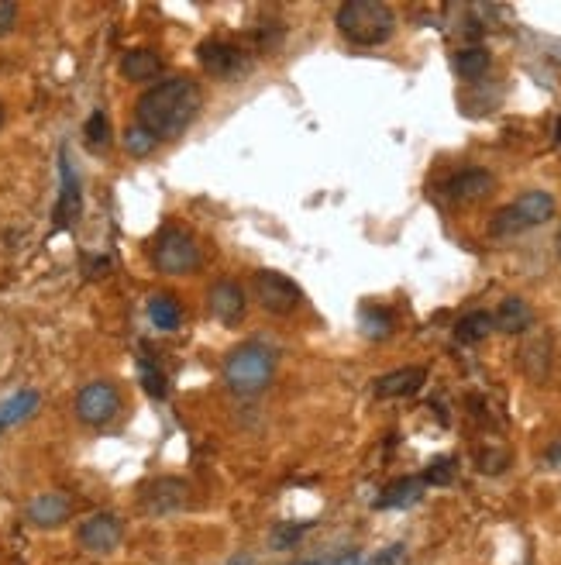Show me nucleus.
Listing matches in <instances>:
<instances>
[{"label": "nucleus", "mask_w": 561, "mask_h": 565, "mask_svg": "<svg viewBox=\"0 0 561 565\" xmlns=\"http://www.w3.org/2000/svg\"><path fill=\"white\" fill-rule=\"evenodd\" d=\"M0 128H4V104H0Z\"/></svg>", "instance_id": "7c9ffc66"}, {"label": "nucleus", "mask_w": 561, "mask_h": 565, "mask_svg": "<svg viewBox=\"0 0 561 565\" xmlns=\"http://www.w3.org/2000/svg\"><path fill=\"white\" fill-rule=\"evenodd\" d=\"M38 404H42V397H38L35 390H18L14 397L0 400V431L28 421V417L38 410Z\"/></svg>", "instance_id": "6ab92c4d"}, {"label": "nucleus", "mask_w": 561, "mask_h": 565, "mask_svg": "<svg viewBox=\"0 0 561 565\" xmlns=\"http://www.w3.org/2000/svg\"><path fill=\"white\" fill-rule=\"evenodd\" d=\"M424 383H427L424 366H403V369H393V373L379 376L372 390H376L379 400H400V397H414Z\"/></svg>", "instance_id": "4468645a"}, {"label": "nucleus", "mask_w": 561, "mask_h": 565, "mask_svg": "<svg viewBox=\"0 0 561 565\" xmlns=\"http://www.w3.org/2000/svg\"><path fill=\"white\" fill-rule=\"evenodd\" d=\"M155 138L148 135L145 128H138V125H131L128 131H124V149L131 152V156H138V159H145V156H152L155 152Z\"/></svg>", "instance_id": "a878e982"}, {"label": "nucleus", "mask_w": 561, "mask_h": 565, "mask_svg": "<svg viewBox=\"0 0 561 565\" xmlns=\"http://www.w3.org/2000/svg\"><path fill=\"white\" fill-rule=\"evenodd\" d=\"M245 307H248L245 290H241L235 280H221V283L210 286L207 311H210V317H214V321H221L224 328H235L241 317H245Z\"/></svg>", "instance_id": "f8f14e48"}, {"label": "nucleus", "mask_w": 561, "mask_h": 565, "mask_svg": "<svg viewBox=\"0 0 561 565\" xmlns=\"http://www.w3.org/2000/svg\"><path fill=\"white\" fill-rule=\"evenodd\" d=\"M358 324H362V335L372 338V342H383V338L393 335V317H389L383 307H362Z\"/></svg>", "instance_id": "5701e85b"}, {"label": "nucleus", "mask_w": 561, "mask_h": 565, "mask_svg": "<svg viewBox=\"0 0 561 565\" xmlns=\"http://www.w3.org/2000/svg\"><path fill=\"white\" fill-rule=\"evenodd\" d=\"M544 459H548L551 466H561V438L551 441V448H548V455H544Z\"/></svg>", "instance_id": "c756f323"}, {"label": "nucleus", "mask_w": 561, "mask_h": 565, "mask_svg": "<svg viewBox=\"0 0 561 565\" xmlns=\"http://www.w3.org/2000/svg\"><path fill=\"white\" fill-rule=\"evenodd\" d=\"M451 476H455V462H451V459H434L431 469L424 472V483L444 486V483H451Z\"/></svg>", "instance_id": "cd10ccee"}, {"label": "nucleus", "mask_w": 561, "mask_h": 565, "mask_svg": "<svg viewBox=\"0 0 561 565\" xmlns=\"http://www.w3.org/2000/svg\"><path fill=\"white\" fill-rule=\"evenodd\" d=\"M303 531H307V524H276V528H272V548L286 552V548H293L296 541H300Z\"/></svg>", "instance_id": "bb28decb"}, {"label": "nucleus", "mask_w": 561, "mask_h": 565, "mask_svg": "<svg viewBox=\"0 0 561 565\" xmlns=\"http://www.w3.org/2000/svg\"><path fill=\"white\" fill-rule=\"evenodd\" d=\"M272 373H276V352L262 342H245L231 348L228 359H224V383L241 397L266 390L272 383Z\"/></svg>", "instance_id": "7ed1b4c3"}, {"label": "nucleus", "mask_w": 561, "mask_h": 565, "mask_svg": "<svg viewBox=\"0 0 561 565\" xmlns=\"http://www.w3.org/2000/svg\"><path fill=\"white\" fill-rule=\"evenodd\" d=\"M555 138H558V142H561V118H558V135H555Z\"/></svg>", "instance_id": "473e14b6"}, {"label": "nucleus", "mask_w": 561, "mask_h": 565, "mask_svg": "<svg viewBox=\"0 0 561 565\" xmlns=\"http://www.w3.org/2000/svg\"><path fill=\"white\" fill-rule=\"evenodd\" d=\"M83 135H87L90 149H104V145L111 142V121H107V114L93 111L87 118V125H83Z\"/></svg>", "instance_id": "b1692460"}, {"label": "nucleus", "mask_w": 561, "mask_h": 565, "mask_svg": "<svg viewBox=\"0 0 561 565\" xmlns=\"http://www.w3.org/2000/svg\"><path fill=\"white\" fill-rule=\"evenodd\" d=\"M558 255H561V235H558Z\"/></svg>", "instance_id": "72a5a7b5"}, {"label": "nucleus", "mask_w": 561, "mask_h": 565, "mask_svg": "<svg viewBox=\"0 0 561 565\" xmlns=\"http://www.w3.org/2000/svg\"><path fill=\"white\" fill-rule=\"evenodd\" d=\"M493 187V173H486V169H462V173L448 180V197L458 200V204H475V200L489 197Z\"/></svg>", "instance_id": "2eb2a0df"}, {"label": "nucleus", "mask_w": 561, "mask_h": 565, "mask_svg": "<svg viewBox=\"0 0 561 565\" xmlns=\"http://www.w3.org/2000/svg\"><path fill=\"white\" fill-rule=\"evenodd\" d=\"M334 25L352 45L372 49V45H383L393 38L396 14L393 7L379 4V0H345L338 7V14H334Z\"/></svg>", "instance_id": "f03ea898"}, {"label": "nucleus", "mask_w": 561, "mask_h": 565, "mask_svg": "<svg viewBox=\"0 0 561 565\" xmlns=\"http://www.w3.org/2000/svg\"><path fill=\"white\" fill-rule=\"evenodd\" d=\"M190 503V483L179 476H159L142 486V507L152 517H169Z\"/></svg>", "instance_id": "1a4fd4ad"}, {"label": "nucleus", "mask_w": 561, "mask_h": 565, "mask_svg": "<svg viewBox=\"0 0 561 565\" xmlns=\"http://www.w3.org/2000/svg\"><path fill=\"white\" fill-rule=\"evenodd\" d=\"M255 300L262 304V311L276 314V317H290L296 307L303 304V290L296 286L290 276L276 273V269H262L252 280Z\"/></svg>", "instance_id": "423d86ee"}, {"label": "nucleus", "mask_w": 561, "mask_h": 565, "mask_svg": "<svg viewBox=\"0 0 561 565\" xmlns=\"http://www.w3.org/2000/svg\"><path fill=\"white\" fill-rule=\"evenodd\" d=\"M155 269L166 276H186L200 266V249L193 242L190 231L183 228H166L159 238H155V249H152Z\"/></svg>", "instance_id": "39448f33"}, {"label": "nucleus", "mask_w": 561, "mask_h": 565, "mask_svg": "<svg viewBox=\"0 0 561 565\" xmlns=\"http://www.w3.org/2000/svg\"><path fill=\"white\" fill-rule=\"evenodd\" d=\"M296 565H324V562H296Z\"/></svg>", "instance_id": "2f4dec72"}, {"label": "nucleus", "mask_w": 561, "mask_h": 565, "mask_svg": "<svg viewBox=\"0 0 561 565\" xmlns=\"http://www.w3.org/2000/svg\"><path fill=\"white\" fill-rule=\"evenodd\" d=\"M551 218H555V197H551L548 190H527L520 193L513 204H506L503 211H496L489 231H493L496 238H510V235H520V231H531Z\"/></svg>", "instance_id": "20e7f679"}, {"label": "nucleus", "mask_w": 561, "mask_h": 565, "mask_svg": "<svg viewBox=\"0 0 561 565\" xmlns=\"http://www.w3.org/2000/svg\"><path fill=\"white\" fill-rule=\"evenodd\" d=\"M142 386H145V393H148L152 400H166V397H169L166 373H162V369H155L148 359H142Z\"/></svg>", "instance_id": "393cba45"}, {"label": "nucleus", "mask_w": 561, "mask_h": 565, "mask_svg": "<svg viewBox=\"0 0 561 565\" xmlns=\"http://www.w3.org/2000/svg\"><path fill=\"white\" fill-rule=\"evenodd\" d=\"M424 479L417 476H407V479H396L383 490V497L376 500L379 510H400V507H414V503L424 497Z\"/></svg>", "instance_id": "a211bd4d"}, {"label": "nucleus", "mask_w": 561, "mask_h": 565, "mask_svg": "<svg viewBox=\"0 0 561 565\" xmlns=\"http://www.w3.org/2000/svg\"><path fill=\"white\" fill-rule=\"evenodd\" d=\"M197 59L214 80H238V76H245L248 69H252L248 52L235 42H224V38H207V42H200Z\"/></svg>", "instance_id": "6e6552de"}, {"label": "nucleus", "mask_w": 561, "mask_h": 565, "mask_svg": "<svg viewBox=\"0 0 561 565\" xmlns=\"http://www.w3.org/2000/svg\"><path fill=\"white\" fill-rule=\"evenodd\" d=\"M14 25H18V4H11V0H0V38L11 35Z\"/></svg>", "instance_id": "c85d7f7f"}, {"label": "nucleus", "mask_w": 561, "mask_h": 565, "mask_svg": "<svg viewBox=\"0 0 561 565\" xmlns=\"http://www.w3.org/2000/svg\"><path fill=\"white\" fill-rule=\"evenodd\" d=\"M121 538H124V524L114 514H90L80 524V531H76V541L93 555H111L121 545Z\"/></svg>", "instance_id": "9b49d317"}, {"label": "nucleus", "mask_w": 561, "mask_h": 565, "mask_svg": "<svg viewBox=\"0 0 561 565\" xmlns=\"http://www.w3.org/2000/svg\"><path fill=\"white\" fill-rule=\"evenodd\" d=\"M200 107H204L200 83L190 80V76H169V80L152 83L138 97L135 125L145 128L155 142H169V138H179L197 121Z\"/></svg>", "instance_id": "f257e3e1"}, {"label": "nucleus", "mask_w": 561, "mask_h": 565, "mask_svg": "<svg viewBox=\"0 0 561 565\" xmlns=\"http://www.w3.org/2000/svg\"><path fill=\"white\" fill-rule=\"evenodd\" d=\"M489 66H493V56L482 45H469V49L455 52V73L462 80H479V76H486Z\"/></svg>", "instance_id": "412c9836"}, {"label": "nucleus", "mask_w": 561, "mask_h": 565, "mask_svg": "<svg viewBox=\"0 0 561 565\" xmlns=\"http://www.w3.org/2000/svg\"><path fill=\"white\" fill-rule=\"evenodd\" d=\"M121 76L131 83H152L162 76V56L152 49H131L121 59Z\"/></svg>", "instance_id": "dca6fc26"}, {"label": "nucleus", "mask_w": 561, "mask_h": 565, "mask_svg": "<svg viewBox=\"0 0 561 565\" xmlns=\"http://www.w3.org/2000/svg\"><path fill=\"white\" fill-rule=\"evenodd\" d=\"M69 514H73V500L62 490L38 493V497L28 503V521L35 524V528H59V524L69 521Z\"/></svg>", "instance_id": "ddd939ff"}, {"label": "nucleus", "mask_w": 561, "mask_h": 565, "mask_svg": "<svg viewBox=\"0 0 561 565\" xmlns=\"http://www.w3.org/2000/svg\"><path fill=\"white\" fill-rule=\"evenodd\" d=\"M121 414V393L114 383L107 379H97V383H87L80 393H76V417L90 428H104L114 417Z\"/></svg>", "instance_id": "0eeeda50"}, {"label": "nucleus", "mask_w": 561, "mask_h": 565, "mask_svg": "<svg viewBox=\"0 0 561 565\" xmlns=\"http://www.w3.org/2000/svg\"><path fill=\"white\" fill-rule=\"evenodd\" d=\"M531 324H534V311L531 304L520 297H506L493 314V328L506 331V335H520V331H527Z\"/></svg>", "instance_id": "f3484780"}, {"label": "nucleus", "mask_w": 561, "mask_h": 565, "mask_svg": "<svg viewBox=\"0 0 561 565\" xmlns=\"http://www.w3.org/2000/svg\"><path fill=\"white\" fill-rule=\"evenodd\" d=\"M148 317L159 331H176L179 321H183V311H179V300L169 297V293H155L148 300Z\"/></svg>", "instance_id": "aec40b11"}, {"label": "nucleus", "mask_w": 561, "mask_h": 565, "mask_svg": "<svg viewBox=\"0 0 561 565\" xmlns=\"http://www.w3.org/2000/svg\"><path fill=\"white\" fill-rule=\"evenodd\" d=\"M489 331H493V314H489V311H472V314H465L462 321H458L455 338L462 345H475V342H482Z\"/></svg>", "instance_id": "4be33fe9"}, {"label": "nucleus", "mask_w": 561, "mask_h": 565, "mask_svg": "<svg viewBox=\"0 0 561 565\" xmlns=\"http://www.w3.org/2000/svg\"><path fill=\"white\" fill-rule=\"evenodd\" d=\"M83 214V190H80V173H76L69 149L59 152V200H56V228H73Z\"/></svg>", "instance_id": "9d476101"}]
</instances>
